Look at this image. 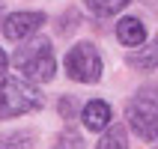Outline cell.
Masks as SVG:
<instances>
[{
  "label": "cell",
  "mask_w": 158,
  "mask_h": 149,
  "mask_svg": "<svg viewBox=\"0 0 158 149\" xmlns=\"http://www.w3.org/2000/svg\"><path fill=\"white\" fill-rule=\"evenodd\" d=\"M15 66L18 72L24 75V81H39V84H48L54 78V69H57V63H54V48H51V39H30L24 48H18L15 51Z\"/></svg>",
  "instance_id": "6da1fadb"
},
{
  "label": "cell",
  "mask_w": 158,
  "mask_h": 149,
  "mask_svg": "<svg viewBox=\"0 0 158 149\" xmlns=\"http://www.w3.org/2000/svg\"><path fill=\"white\" fill-rule=\"evenodd\" d=\"M42 107V93L36 84L24 78H3L0 81V119H15V116L33 114Z\"/></svg>",
  "instance_id": "7a4b0ae2"
},
{
  "label": "cell",
  "mask_w": 158,
  "mask_h": 149,
  "mask_svg": "<svg viewBox=\"0 0 158 149\" xmlns=\"http://www.w3.org/2000/svg\"><path fill=\"white\" fill-rule=\"evenodd\" d=\"M125 119L131 125V131L140 137V140L152 143L155 140V125H158V105H155V89L146 87L140 89L137 96L128 101L125 107Z\"/></svg>",
  "instance_id": "3957f363"
},
{
  "label": "cell",
  "mask_w": 158,
  "mask_h": 149,
  "mask_svg": "<svg viewBox=\"0 0 158 149\" xmlns=\"http://www.w3.org/2000/svg\"><path fill=\"white\" fill-rule=\"evenodd\" d=\"M66 75L78 84H98L102 81V54L96 51L93 42H78L66 54Z\"/></svg>",
  "instance_id": "277c9868"
},
{
  "label": "cell",
  "mask_w": 158,
  "mask_h": 149,
  "mask_svg": "<svg viewBox=\"0 0 158 149\" xmlns=\"http://www.w3.org/2000/svg\"><path fill=\"white\" fill-rule=\"evenodd\" d=\"M45 24V12H12L3 21V36L9 42H27Z\"/></svg>",
  "instance_id": "5b68a950"
},
{
  "label": "cell",
  "mask_w": 158,
  "mask_h": 149,
  "mask_svg": "<svg viewBox=\"0 0 158 149\" xmlns=\"http://www.w3.org/2000/svg\"><path fill=\"white\" fill-rule=\"evenodd\" d=\"M81 119H84V128H89V131H105L107 125H110V119H114L110 116V105L102 101V98H93V101L84 105Z\"/></svg>",
  "instance_id": "8992f818"
},
{
  "label": "cell",
  "mask_w": 158,
  "mask_h": 149,
  "mask_svg": "<svg viewBox=\"0 0 158 149\" xmlns=\"http://www.w3.org/2000/svg\"><path fill=\"white\" fill-rule=\"evenodd\" d=\"M116 39H119L123 45H128V48L143 45V42H146V27H143V21L134 18V15L119 18V21H116Z\"/></svg>",
  "instance_id": "52a82bcc"
},
{
  "label": "cell",
  "mask_w": 158,
  "mask_h": 149,
  "mask_svg": "<svg viewBox=\"0 0 158 149\" xmlns=\"http://www.w3.org/2000/svg\"><path fill=\"white\" fill-rule=\"evenodd\" d=\"M96 149H128V137H125L123 125H107L102 140L96 143Z\"/></svg>",
  "instance_id": "ba28073f"
},
{
  "label": "cell",
  "mask_w": 158,
  "mask_h": 149,
  "mask_svg": "<svg viewBox=\"0 0 158 149\" xmlns=\"http://www.w3.org/2000/svg\"><path fill=\"white\" fill-rule=\"evenodd\" d=\"M128 66L137 72H155V45H143L134 54H128Z\"/></svg>",
  "instance_id": "9c48e42d"
},
{
  "label": "cell",
  "mask_w": 158,
  "mask_h": 149,
  "mask_svg": "<svg viewBox=\"0 0 158 149\" xmlns=\"http://www.w3.org/2000/svg\"><path fill=\"white\" fill-rule=\"evenodd\" d=\"M84 3H87V9L93 12V15L107 18V15H116V12H119L128 0H84Z\"/></svg>",
  "instance_id": "30bf717a"
},
{
  "label": "cell",
  "mask_w": 158,
  "mask_h": 149,
  "mask_svg": "<svg viewBox=\"0 0 158 149\" xmlns=\"http://www.w3.org/2000/svg\"><path fill=\"white\" fill-rule=\"evenodd\" d=\"M54 149H84V137H81L72 125H66V128L57 134V146Z\"/></svg>",
  "instance_id": "8fae6325"
},
{
  "label": "cell",
  "mask_w": 158,
  "mask_h": 149,
  "mask_svg": "<svg viewBox=\"0 0 158 149\" xmlns=\"http://www.w3.org/2000/svg\"><path fill=\"white\" fill-rule=\"evenodd\" d=\"M30 146H33V134L30 131H18V134L0 137V149H30Z\"/></svg>",
  "instance_id": "7c38bea8"
},
{
  "label": "cell",
  "mask_w": 158,
  "mask_h": 149,
  "mask_svg": "<svg viewBox=\"0 0 158 149\" xmlns=\"http://www.w3.org/2000/svg\"><path fill=\"white\" fill-rule=\"evenodd\" d=\"M57 107H60V114L66 116V119H75V110H78V105H75V98H72V96H63Z\"/></svg>",
  "instance_id": "4fadbf2b"
},
{
  "label": "cell",
  "mask_w": 158,
  "mask_h": 149,
  "mask_svg": "<svg viewBox=\"0 0 158 149\" xmlns=\"http://www.w3.org/2000/svg\"><path fill=\"white\" fill-rule=\"evenodd\" d=\"M6 66H9V57H6V51H3V48H0V75H3V72H6Z\"/></svg>",
  "instance_id": "5bb4252c"
},
{
  "label": "cell",
  "mask_w": 158,
  "mask_h": 149,
  "mask_svg": "<svg viewBox=\"0 0 158 149\" xmlns=\"http://www.w3.org/2000/svg\"><path fill=\"white\" fill-rule=\"evenodd\" d=\"M0 12H3V0H0Z\"/></svg>",
  "instance_id": "9a60e30c"
}]
</instances>
